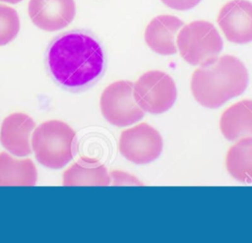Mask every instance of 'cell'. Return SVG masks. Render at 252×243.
I'll return each instance as SVG.
<instances>
[{
  "mask_svg": "<svg viewBox=\"0 0 252 243\" xmlns=\"http://www.w3.org/2000/svg\"><path fill=\"white\" fill-rule=\"evenodd\" d=\"M133 92L138 105L151 114L167 111L177 97L173 79L158 70H151L141 75L133 84Z\"/></svg>",
  "mask_w": 252,
  "mask_h": 243,
  "instance_id": "cell-5",
  "label": "cell"
},
{
  "mask_svg": "<svg viewBox=\"0 0 252 243\" xmlns=\"http://www.w3.org/2000/svg\"><path fill=\"white\" fill-rule=\"evenodd\" d=\"M182 27L183 22L175 16H157L145 30V41L158 54H175L177 51L176 36Z\"/></svg>",
  "mask_w": 252,
  "mask_h": 243,
  "instance_id": "cell-11",
  "label": "cell"
},
{
  "mask_svg": "<svg viewBox=\"0 0 252 243\" xmlns=\"http://www.w3.org/2000/svg\"><path fill=\"white\" fill-rule=\"evenodd\" d=\"M248 82V70L243 62L235 56L222 55L194 71L190 89L198 103L214 109L240 95Z\"/></svg>",
  "mask_w": 252,
  "mask_h": 243,
  "instance_id": "cell-2",
  "label": "cell"
},
{
  "mask_svg": "<svg viewBox=\"0 0 252 243\" xmlns=\"http://www.w3.org/2000/svg\"><path fill=\"white\" fill-rule=\"evenodd\" d=\"M1 2H6V3H10V4H16V3H19L23 0H0Z\"/></svg>",
  "mask_w": 252,
  "mask_h": 243,
  "instance_id": "cell-18",
  "label": "cell"
},
{
  "mask_svg": "<svg viewBox=\"0 0 252 243\" xmlns=\"http://www.w3.org/2000/svg\"><path fill=\"white\" fill-rule=\"evenodd\" d=\"M36 178L32 159H18L6 152H0V186H33Z\"/></svg>",
  "mask_w": 252,
  "mask_h": 243,
  "instance_id": "cell-14",
  "label": "cell"
},
{
  "mask_svg": "<svg viewBox=\"0 0 252 243\" xmlns=\"http://www.w3.org/2000/svg\"><path fill=\"white\" fill-rule=\"evenodd\" d=\"M218 24L225 38L236 44L252 41V2L232 0L220 9Z\"/></svg>",
  "mask_w": 252,
  "mask_h": 243,
  "instance_id": "cell-8",
  "label": "cell"
},
{
  "mask_svg": "<svg viewBox=\"0 0 252 243\" xmlns=\"http://www.w3.org/2000/svg\"><path fill=\"white\" fill-rule=\"evenodd\" d=\"M47 65L62 87L79 91L93 85L104 70V54L91 34L73 30L57 36L49 45Z\"/></svg>",
  "mask_w": 252,
  "mask_h": 243,
  "instance_id": "cell-1",
  "label": "cell"
},
{
  "mask_svg": "<svg viewBox=\"0 0 252 243\" xmlns=\"http://www.w3.org/2000/svg\"><path fill=\"white\" fill-rule=\"evenodd\" d=\"M35 126L29 115L16 112L8 115L2 122L0 142L12 154L25 156L31 153L30 135Z\"/></svg>",
  "mask_w": 252,
  "mask_h": 243,
  "instance_id": "cell-10",
  "label": "cell"
},
{
  "mask_svg": "<svg viewBox=\"0 0 252 243\" xmlns=\"http://www.w3.org/2000/svg\"><path fill=\"white\" fill-rule=\"evenodd\" d=\"M161 2L171 9L185 11L198 5L201 0H161Z\"/></svg>",
  "mask_w": 252,
  "mask_h": 243,
  "instance_id": "cell-17",
  "label": "cell"
},
{
  "mask_svg": "<svg viewBox=\"0 0 252 243\" xmlns=\"http://www.w3.org/2000/svg\"><path fill=\"white\" fill-rule=\"evenodd\" d=\"M32 146L40 164L59 169L71 161L75 154L76 133L62 121L49 120L33 131Z\"/></svg>",
  "mask_w": 252,
  "mask_h": 243,
  "instance_id": "cell-3",
  "label": "cell"
},
{
  "mask_svg": "<svg viewBox=\"0 0 252 243\" xmlns=\"http://www.w3.org/2000/svg\"><path fill=\"white\" fill-rule=\"evenodd\" d=\"M99 106L103 117L117 127L130 126L145 115V111L135 100L133 83L125 80L116 81L104 89Z\"/></svg>",
  "mask_w": 252,
  "mask_h": 243,
  "instance_id": "cell-6",
  "label": "cell"
},
{
  "mask_svg": "<svg viewBox=\"0 0 252 243\" xmlns=\"http://www.w3.org/2000/svg\"><path fill=\"white\" fill-rule=\"evenodd\" d=\"M176 44L181 57L194 66L213 63L223 47L218 30L207 21H194L181 28Z\"/></svg>",
  "mask_w": 252,
  "mask_h": 243,
  "instance_id": "cell-4",
  "label": "cell"
},
{
  "mask_svg": "<svg viewBox=\"0 0 252 243\" xmlns=\"http://www.w3.org/2000/svg\"><path fill=\"white\" fill-rule=\"evenodd\" d=\"M225 168L235 180L252 183V137L242 138L228 149Z\"/></svg>",
  "mask_w": 252,
  "mask_h": 243,
  "instance_id": "cell-15",
  "label": "cell"
},
{
  "mask_svg": "<svg viewBox=\"0 0 252 243\" xmlns=\"http://www.w3.org/2000/svg\"><path fill=\"white\" fill-rule=\"evenodd\" d=\"M160 134L146 122L124 130L119 137L120 153L129 161L145 164L157 159L162 152Z\"/></svg>",
  "mask_w": 252,
  "mask_h": 243,
  "instance_id": "cell-7",
  "label": "cell"
},
{
  "mask_svg": "<svg viewBox=\"0 0 252 243\" xmlns=\"http://www.w3.org/2000/svg\"><path fill=\"white\" fill-rule=\"evenodd\" d=\"M20 30L18 13L12 7L0 4V46L12 41Z\"/></svg>",
  "mask_w": 252,
  "mask_h": 243,
  "instance_id": "cell-16",
  "label": "cell"
},
{
  "mask_svg": "<svg viewBox=\"0 0 252 243\" xmlns=\"http://www.w3.org/2000/svg\"><path fill=\"white\" fill-rule=\"evenodd\" d=\"M74 0H30L29 15L39 29L55 31L67 27L74 19Z\"/></svg>",
  "mask_w": 252,
  "mask_h": 243,
  "instance_id": "cell-9",
  "label": "cell"
},
{
  "mask_svg": "<svg viewBox=\"0 0 252 243\" xmlns=\"http://www.w3.org/2000/svg\"><path fill=\"white\" fill-rule=\"evenodd\" d=\"M110 175L106 167L95 158L82 157L63 174L64 186H108Z\"/></svg>",
  "mask_w": 252,
  "mask_h": 243,
  "instance_id": "cell-13",
  "label": "cell"
},
{
  "mask_svg": "<svg viewBox=\"0 0 252 243\" xmlns=\"http://www.w3.org/2000/svg\"><path fill=\"white\" fill-rule=\"evenodd\" d=\"M220 130L227 141L252 137V99L240 100L226 108L220 119Z\"/></svg>",
  "mask_w": 252,
  "mask_h": 243,
  "instance_id": "cell-12",
  "label": "cell"
}]
</instances>
